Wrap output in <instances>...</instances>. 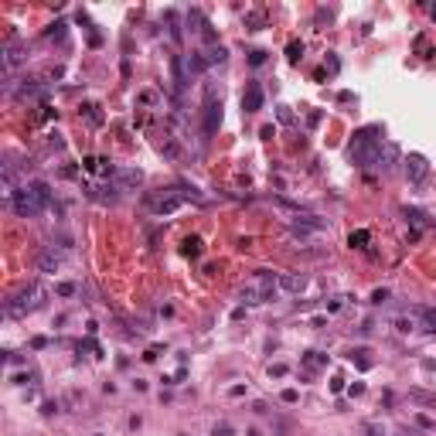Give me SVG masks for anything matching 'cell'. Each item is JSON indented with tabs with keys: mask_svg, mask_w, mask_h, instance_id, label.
<instances>
[{
	"mask_svg": "<svg viewBox=\"0 0 436 436\" xmlns=\"http://www.w3.org/2000/svg\"><path fill=\"white\" fill-rule=\"evenodd\" d=\"M222 123V103H215V92L208 89V103H205V133L211 137Z\"/></svg>",
	"mask_w": 436,
	"mask_h": 436,
	"instance_id": "5",
	"label": "cell"
},
{
	"mask_svg": "<svg viewBox=\"0 0 436 436\" xmlns=\"http://www.w3.org/2000/svg\"><path fill=\"white\" fill-rule=\"evenodd\" d=\"M416 402H423V406H436V395H429V392H419V389H413L409 392Z\"/></svg>",
	"mask_w": 436,
	"mask_h": 436,
	"instance_id": "20",
	"label": "cell"
},
{
	"mask_svg": "<svg viewBox=\"0 0 436 436\" xmlns=\"http://www.w3.org/2000/svg\"><path fill=\"white\" fill-rule=\"evenodd\" d=\"M406 174H409V181H423L426 177V161L419 153H409V157H406Z\"/></svg>",
	"mask_w": 436,
	"mask_h": 436,
	"instance_id": "6",
	"label": "cell"
},
{
	"mask_svg": "<svg viewBox=\"0 0 436 436\" xmlns=\"http://www.w3.org/2000/svg\"><path fill=\"white\" fill-rule=\"evenodd\" d=\"M249 61H253V65H263V61H266V51H253V55H249Z\"/></svg>",
	"mask_w": 436,
	"mask_h": 436,
	"instance_id": "29",
	"label": "cell"
},
{
	"mask_svg": "<svg viewBox=\"0 0 436 436\" xmlns=\"http://www.w3.org/2000/svg\"><path fill=\"white\" fill-rule=\"evenodd\" d=\"M58 266H61V263H58L55 253H41V256H38V269H41V273H55Z\"/></svg>",
	"mask_w": 436,
	"mask_h": 436,
	"instance_id": "13",
	"label": "cell"
},
{
	"mask_svg": "<svg viewBox=\"0 0 436 436\" xmlns=\"http://www.w3.org/2000/svg\"><path fill=\"white\" fill-rule=\"evenodd\" d=\"M24 58H27V48H24V45H7V51H4V69L21 65Z\"/></svg>",
	"mask_w": 436,
	"mask_h": 436,
	"instance_id": "9",
	"label": "cell"
},
{
	"mask_svg": "<svg viewBox=\"0 0 436 436\" xmlns=\"http://www.w3.org/2000/svg\"><path fill=\"white\" fill-rule=\"evenodd\" d=\"M413 327H416V324L409 321V317H395V331H399V334H409Z\"/></svg>",
	"mask_w": 436,
	"mask_h": 436,
	"instance_id": "22",
	"label": "cell"
},
{
	"mask_svg": "<svg viewBox=\"0 0 436 436\" xmlns=\"http://www.w3.org/2000/svg\"><path fill=\"white\" fill-rule=\"evenodd\" d=\"M184 256H201V239H184Z\"/></svg>",
	"mask_w": 436,
	"mask_h": 436,
	"instance_id": "19",
	"label": "cell"
},
{
	"mask_svg": "<svg viewBox=\"0 0 436 436\" xmlns=\"http://www.w3.org/2000/svg\"><path fill=\"white\" fill-rule=\"evenodd\" d=\"M433 21H436V7H433Z\"/></svg>",
	"mask_w": 436,
	"mask_h": 436,
	"instance_id": "30",
	"label": "cell"
},
{
	"mask_svg": "<svg viewBox=\"0 0 436 436\" xmlns=\"http://www.w3.org/2000/svg\"><path fill=\"white\" fill-rule=\"evenodd\" d=\"M140 181H143L140 171H119L116 174V188L119 191H133V188H140Z\"/></svg>",
	"mask_w": 436,
	"mask_h": 436,
	"instance_id": "8",
	"label": "cell"
},
{
	"mask_svg": "<svg viewBox=\"0 0 436 436\" xmlns=\"http://www.w3.org/2000/svg\"><path fill=\"white\" fill-rule=\"evenodd\" d=\"M85 116H89V123H92V127H99V123H103V113H99V106H96V103L85 106Z\"/></svg>",
	"mask_w": 436,
	"mask_h": 436,
	"instance_id": "18",
	"label": "cell"
},
{
	"mask_svg": "<svg viewBox=\"0 0 436 436\" xmlns=\"http://www.w3.org/2000/svg\"><path fill=\"white\" fill-rule=\"evenodd\" d=\"M205 58H208V65H215V61H225V58H229V51H225L222 45H215V48H211V51H208Z\"/></svg>",
	"mask_w": 436,
	"mask_h": 436,
	"instance_id": "16",
	"label": "cell"
},
{
	"mask_svg": "<svg viewBox=\"0 0 436 436\" xmlns=\"http://www.w3.org/2000/svg\"><path fill=\"white\" fill-rule=\"evenodd\" d=\"M211 436H232V426H225V423H218L215 429H211Z\"/></svg>",
	"mask_w": 436,
	"mask_h": 436,
	"instance_id": "25",
	"label": "cell"
},
{
	"mask_svg": "<svg viewBox=\"0 0 436 436\" xmlns=\"http://www.w3.org/2000/svg\"><path fill=\"white\" fill-rule=\"evenodd\" d=\"M245 24H253V31H259V27H263V14H249Z\"/></svg>",
	"mask_w": 436,
	"mask_h": 436,
	"instance_id": "24",
	"label": "cell"
},
{
	"mask_svg": "<svg viewBox=\"0 0 436 436\" xmlns=\"http://www.w3.org/2000/svg\"><path fill=\"white\" fill-rule=\"evenodd\" d=\"M385 300H389V290H375L371 293V303H385Z\"/></svg>",
	"mask_w": 436,
	"mask_h": 436,
	"instance_id": "26",
	"label": "cell"
},
{
	"mask_svg": "<svg viewBox=\"0 0 436 436\" xmlns=\"http://www.w3.org/2000/svg\"><path fill=\"white\" fill-rule=\"evenodd\" d=\"M85 171H92V174H106V177H109V174H116V171H113V164L106 161V157H85Z\"/></svg>",
	"mask_w": 436,
	"mask_h": 436,
	"instance_id": "10",
	"label": "cell"
},
{
	"mask_svg": "<svg viewBox=\"0 0 436 436\" xmlns=\"http://www.w3.org/2000/svg\"><path fill=\"white\" fill-rule=\"evenodd\" d=\"M368 239H371V235H368L365 229H358V232H351V239H348V242H351V249H365Z\"/></svg>",
	"mask_w": 436,
	"mask_h": 436,
	"instance_id": "15",
	"label": "cell"
},
{
	"mask_svg": "<svg viewBox=\"0 0 436 436\" xmlns=\"http://www.w3.org/2000/svg\"><path fill=\"white\" fill-rule=\"evenodd\" d=\"M31 195H35L38 201H41V208L51 205V188H48L45 181H35V184H31Z\"/></svg>",
	"mask_w": 436,
	"mask_h": 436,
	"instance_id": "12",
	"label": "cell"
},
{
	"mask_svg": "<svg viewBox=\"0 0 436 436\" xmlns=\"http://www.w3.org/2000/svg\"><path fill=\"white\" fill-rule=\"evenodd\" d=\"M79 287L75 283H55V297H75Z\"/></svg>",
	"mask_w": 436,
	"mask_h": 436,
	"instance_id": "17",
	"label": "cell"
},
{
	"mask_svg": "<svg viewBox=\"0 0 436 436\" xmlns=\"http://www.w3.org/2000/svg\"><path fill=\"white\" fill-rule=\"evenodd\" d=\"M375 133H382V130H379V127L358 130V133H355V143H351V150H355V147H365V143H379V140H375Z\"/></svg>",
	"mask_w": 436,
	"mask_h": 436,
	"instance_id": "11",
	"label": "cell"
},
{
	"mask_svg": "<svg viewBox=\"0 0 436 436\" xmlns=\"http://www.w3.org/2000/svg\"><path fill=\"white\" fill-rule=\"evenodd\" d=\"M184 188L181 191H177V188H171V191H161V195L157 198H147V205L153 208V211H157V215H171V211H177V208L184 205Z\"/></svg>",
	"mask_w": 436,
	"mask_h": 436,
	"instance_id": "3",
	"label": "cell"
},
{
	"mask_svg": "<svg viewBox=\"0 0 436 436\" xmlns=\"http://www.w3.org/2000/svg\"><path fill=\"white\" fill-rule=\"evenodd\" d=\"M242 109H245V113H259V109H263V85H259V82H245Z\"/></svg>",
	"mask_w": 436,
	"mask_h": 436,
	"instance_id": "4",
	"label": "cell"
},
{
	"mask_svg": "<svg viewBox=\"0 0 436 436\" xmlns=\"http://www.w3.org/2000/svg\"><path fill=\"white\" fill-rule=\"evenodd\" d=\"M11 208H14L21 218H38L41 211H45V208H41V201L31 195V188H24V191H11Z\"/></svg>",
	"mask_w": 436,
	"mask_h": 436,
	"instance_id": "2",
	"label": "cell"
},
{
	"mask_svg": "<svg viewBox=\"0 0 436 436\" xmlns=\"http://www.w3.org/2000/svg\"><path fill=\"white\" fill-rule=\"evenodd\" d=\"M205 69H208V58L201 55V51H195V55L188 58V72H191V75H201Z\"/></svg>",
	"mask_w": 436,
	"mask_h": 436,
	"instance_id": "14",
	"label": "cell"
},
{
	"mask_svg": "<svg viewBox=\"0 0 436 436\" xmlns=\"http://www.w3.org/2000/svg\"><path fill=\"white\" fill-rule=\"evenodd\" d=\"M303 361H307L310 368H321L324 361H327V358H321V355H317V351H307V358H303Z\"/></svg>",
	"mask_w": 436,
	"mask_h": 436,
	"instance_id": "23",
	"label": "cell"
},
{
	"mask_svg": "<svg viewBox=\"0 0 436 436\" xmlns=\"http://www.w3.org/2000/svg\"><path fill=\"white\" fill-rule=\"evenodd\" d=\"M300 55H303V45H300V41H290L287 45V58L290 61H300Z\"/></svg>",
	"mask_w": 436,
	"mask_h": 436,
	"instance_id": "21",
	"label": "cell"
},
{
	"mask_svg": "<svg viewBox=\"0 0 436 436\" xmlns=\"http://www.w3.org/2000/svg\"><path fill=\"white\" fill-rule=\"evenodd\" d=\"M41 297H45V290L38 287V283H27V287H21L7 303H4V310H7V317H24L27 310H35L38 303H41Z\"/></svg>",
	"mask_w": 436,
	"mask_h": 436,
	"instance_id": "1",
	"label": "cell"
},
{
	"mask_svg": "<svg viewBox=\"0 0 436 436\" xmlns=\"http://www.w3.org/2000/svg\"><path fill=\"white\" fill-rule=\"evenodd\" d=\"M416 423L423 426V429H436V423H433V419H426V416H416Z\"/></svg>",
	"mask_w": 436,
	"mask_h": 436,
	"instance_id": "28",
	"label": "cell"
},
{
	"mask_svg": "<svg viewBox=\"0 0 436 436\" xmlns=\"http://www.w3.org/2000/svg\"><path fill=\"white\" fill-rule=\"evenodd\" d=\"M269 375H273V379H283V375H287V365H273L269 368Z\"/></svg>",
	"mask_w": 436,
	"mask_h": 436,
	"instance_id": "27",
	"label": "cell"
},
{
	"mask_svg": "<svg viewBox=\"0 0 436 436\" xmlns=\"http://www.w3.org/2000/svg\"><path fill=\"white\" fill-rule=\"evenodd\" d=\"M303 287H307V276L303 273H283L279 276V290H287V293H300Z\"/></svg>",
	"mask_w": 436,
	"mask_h": 436,
	"instance_id": "7",
	"label": "cell"
}]
</instances>
